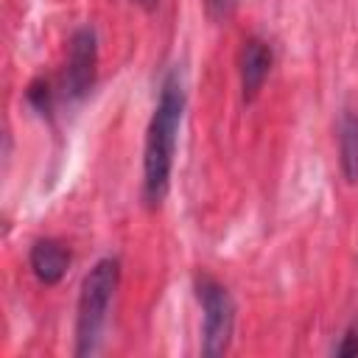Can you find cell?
I'll list each match as a JSON object with an SVG mask.
<instances>
[{"instance_id": "277c9868", "label": "cell", "mask_w": 358, "mask_h": 358, "mask_svg": "<svg viewBox=\"0 0 358 358\" xmlns=\"http://www.w3.org/2000/svg\"><path fill=\"white\" fill-rule=\"evenodd\" d=\"M95 62H98L95 31L92 28H78L70 39V56H67V73H64V84H67V92L73 98H81L92 87Z\"/></svg>"}, {"instance_id": "ba28073f", "label": "cell", "mask_w": 358, "mask_h": 358, "mask_svg": "<svg viewBox=\"0 0 358 358\" xmlns=\"http://www.w3.org/2000/svg\"><path fill=\"white\" fill-rule=\"evenodd\" d=\"M336 355H358V324H352L344 336V341L336 347Z\"/></svg>"}, {"instance_id": "7a4b0ae2", "label": "cell", "mask_w": 358, "mask_h": 358, "mask_svg": "<svg viewBox=\"0 0 358 358\" xmlns=\"http://www.w3.org/2000/svg\"><path fill=\"white\" fill-rule=\"evenodd\" d=\"M117 280H120V263L115 257L98 260L84 277L78 294V313H76V355H92L98 350Z\"/></svg>"}, {"instance_id": "30bf717a", "label": "cell", "mask_w": 358, "mask_h": 358, "mask_svg": "<svg viewBox=\"0 0 358 358\" xmlns=\"http://www.w3.org/2000/svg\"><path fill=\"white\" fill-rule=\"evenodd\" d=\"M131 3H137L140 8H145V11H151L154 6H157V0H131Z\"/></svg>"}, {"instance_id": "5b68a950", "label": "cell", "mask_w": 358, "mask_h": 358, "mask_svg": "<svg viewBox=\"0 0 358 358\" xmlns=\"http://www.w3.org/2000/svg\"><path fill=\"white\" fill-rule=\"evenodd\" d=\"M268 70H271V50H268V45L255 39V36L246 39L243 50H241V87H243V98L246 101H252L260 92Z\"/></svg>"}, {"instance_id": "52a82bcc", "label": "cell", "mask_w": 358, "mask_h": 358, "mask_svg": "<svg viewBox=\"0 0 358 358\" xmlns=\"http://www.w3.org/2000/svg\"><path fill=\"white\" fill-rule=\"evenodd\" d=\"M338 154H341V171L350 185L358 182V112L347 109L338 123Z\"/></svg>"}, {"instance_id": "8992f818", "label": "cell", "mask_w": 358, "mask_h": 358, "mask_svg": "<svg viewBox=\"0 0 358 358\" xmlns=\"http://www.w3.org/2000/svg\"><path fill=\"white\" fill-rule=\"evenodd\" d=\"M67 266H70V252L59 241L42 238L31 246V268H34L39 282H45V285L59 282L64 277Z\"/></svg>"}, {"instance_id": "6da1fadb", "label": "cell", "mask_w": 358, "mask_h": 358, "mask_svg": "<svg viewBox=\"0 0 358 358\" xmlns=\"http://www.w3.org/2000/svg\"><path fill=\"white\" fill-rule=\"evenodd\" d=\"M185 112V87L179 70H171L162 81L159 101L154 106L148 131H145V154H143V190L148 207H157L171 182L173 154H176V134Z\"/></svg>"}, {"instance_id": "3957f363", "label": "cell", "mask_w": 358, "mask_h": 358, "mask_svg": "<svg viewBox=\"0 0 358 358\" xmlns=\"http://www.w3.org/2000/svg\"><path fill=\"white\" fill-rule=\"evenodd\" d=\"M196 296L204 310V347L201 352L207 358H215L227 352L229 338H232V324H235V305L232 296L221 282L213 277H199L196 280Z\"/></svg>"}, {"instance_id": "9c48e42d", "label": "cell", "mask_w": 358, "mask_h": 358, "mask_svg": "<svg viewBox=\"0 0 358 358\" xmlns=\"http://www.w3.org/2000/svg\"><path fill=\"white\" fill-rule=\"evenodd\" d=\"M232 3L235 0H204V6H207V11H210L213 20H224L232 11Z\"/></svg>"}]
</instances>
